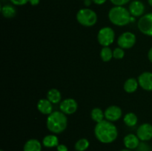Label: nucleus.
<instances>
[{"mask_svg": "<svg viewBox=\"0 0 152 151\" xmlns=\"http://www.w3.org/2000/svg\"><path fill=\"white\" fill-rule=\"evenodd\" d=\"M94 135L101 143L111 144L117 139L118 130L113 122L105 119L96 123L94 127Z\"/></svg>", "mask_w": 152, "mask_h": 151, "instance_id": "f257e3e1", "label": "nucleus"}, {"mask_svg": "<svg viewBox=\"0 0 152 151\" xmlns=\"http://www.w3.org/2000/svg\"><path fill=\"white\" fill-rule=\"evenodd\" d=\"M46 125L49 131L54 134H59L66 129L68 118L62 111H53L47 118Z\"/></svg>", "mask_w": 152, "mask_h": 151, "instance_id": "f03ea898", "label": "nucleus"}, {"mask_svg": "<svg viewBox=\"0 0 152 151\" xmlns=\"http://www.w3.org/2000/svg\"><path fill=\"white\" fill-rule=\"evenodd\" d=\"M130 12L123 6H114L108 12V19L113 25L123 27L132 22Z\"/></svg>", "mask_w": 152, "mask_h": 151, "instance_id": "7ed1b4c3", "label": "nucleus"}, {"mask_svg": "<svg viewBox=\"0 0 152 151\" xmlns=\"http://www.w3.org/2000/svg\"><path fill=\"white\" fill-rule=\"evenodd\" d=\"M77 20L83 26L92 27L97 22V15L91 9L82 8L77 12Z\"/></svg>", "mask_w": 152, "mask_h": 151, "instance_id": "20e7f679", "label": "nucleus"}, {"mask_svg": "<svg viewBox=\"0 0 152 151\" xmlns=\"http://www.w3.org/2000/svg\"><path fill=\"white\" fill-rule=\"evenodd\" d=\"M115 38V33L110 27H105L101 28L97 33L98 42L103 47H108L111 45Z\"/></svg>", "mask_w": 152, "mask_h": 151, "instance_id": "39448f33", "label": "nucleus"}, {"mask_svg": "<svg viewBox=\"0 0 152 151\" xmlns=\"http://www.w3.org/2000/svg\"><path fill=\"white\" fill-rule=\"evenodd\" d=\"M137 27L144 35L152 36V13L141 16L137 22Z\"/></svg>", "mask_w": 152, "mask_h": 151, "instance_id": "423d86ee", "label": "nucleus"}, {"mask_svg": "<svg viewBox=\"0 0 152 151\" xmlns=\"http://www.w3.org/2000/svg\"><path fill=\"white\" fill-rule=\"evenodd\" d=\"M137 41L136 36L132 32H125L117 38L119 47L123 49H130L135 44Z\"/></svg>", "mask_w": 152, "mask_h": 151, "instance_id": "0eeeda50", "label": "nucleus"}, {"mask_svg": "<svg viewBox=\"0 0 152 151\" xmlns=\"http://www.w3.org/2000/svg\"><path fill=\"white\" fill-rule=\"evenodd\" d=\"M77 108L78 104L77 101L71 98L64 99L59 104V110L65 115H71L74 113L77 110Z\"/></svg>", "mask_w": 152, "mask_h": 151, "instance_id": "6e6552de", "label": "nucleus"}, {"mask_svg": "<svg viewBox=\"0 0 152 151\" xmlns=\"http://www.w3.org/2000/svg\"><path fill=\"white\" fill-rule=\"evenodd\" d=\"M137 136L140 140L147 142L152 139V125L148 123L141 124L137 130Z\"/></svg>", "mask_w": 152, "mask_h": 151, "instance_id": "1a4fd4ad", "label": "nucleus"}, {"mask_svg": "<svg viewBox=\"0 0 152 151\" xmlns=\"http://www.w3.org/2000/svg\"><path fill=\"white\" fill-rule=\"evenodd\" d=\"M104 113H105V119L111 122L119 120L123 115L121 108L117 105H111L107 107Z\"/></svg>", "mask_w": 152, "mask_h": 151, "instance_id": "9d476101", "label": "nucleus"}, {"mask_svg": "<svg viewBox=\"0 0 152 151\" xmlns=\"http://www.w3.org/2000/svg\"><path fill=\"white\" fill-rule=\"evenodd\" d=\"M139 85L143 90L147 91H152V73L144 72L138 77Z\"/></svg>", "mask_w": 152, "mask_h": 151, "instance_id": "9b49d317", "label": "nucleus"}, {"mask_svg": "<svg viewBox=\"0 0 152 151\" xmlns=\"http://www.w3.org/2000/svg\"><path fill=\"white\" fill-rule=\"evenodd\" d=\"M129 10L131 15L134 17H138V16H142L145 11V5L143 3L138 0H135L131 2L129 4Z\"/></svg>", "mask_w": 152, "mask_h": 151, "instance_id": "f8f14e48", "label": "nucleus"}, {"mask_svg": "<svg viewBox=\"0 0 152 151\" xmlns=\"http://www.w3.org/2000/svg\"><path fill=\"white\" fill-rule=\"evenodd\" d=\"M140 140L137 135L130 133L125 136L124 139H123V143L127 149L134 150L139 147L140 144Z\"/></svg>", "mask_w": 152, "mask_h": 151, "instance_id": "ddd939ff", "label": "nucleus"}, {"mask_svg": "<svg viewBox=\"0 0 152 151\" xmlns=\"http://www.w3.org/2000/svg\"><path fill=\"white\" fill-rule=\"evenodd\" d=\"M37 109L44 115H50L53 112L52 103L48 99H42L37 103Z\"/></svg>", "mask_w": 152, "mask_h": 151, "instance_id": "4468645a", "label": "nucleus"}, {"mask_svg": "<svg viewBox=\"0 0 152 151\" xmlns=\"http://www.w3.org/2000/svg\"><path fill=\"white\" fill-rule=\"evenodd\" d=\"M23 151H42V143L38 139H29L24 144Z\"/></svg>", "mask_w": 152, "mask_h": 151, "instance_id": "2eb2a0df", "label": "nucleus"}, {"mask_svg": "<svg viewBox=\"0 0 152 151\" xmlns=\"http://www.w3.org/2000/svg\"><path fill=\"white\" fill-rule=\"evenodd\" d=\"M59 139L56 135H48L42 139V145L45 147L52 148L59 145Z\"/></svg>", "mask_w": 152, "mask_h": 151, "instance_id": "dca6fc26", "label": "nucleus"}, {"mask_svg": "<svg viewBox=\"0 0 152 151\" xmlns=\"http://www.w3.org/2000/svg\"><path fill=\"white\" fill-rule=\"evenodd\" d=\"M139 86V83H138V80H137L134 78H130L129 79L126 80L123 85V88H124L125 91L128 93H134L138 88Z\"/></svg>", "mask_w": 152, "mask_h": 151, "instance_id": "f3484780", "label": "nucleus"}, {"mask_svg": "<svg viewBox=\"0 0 152 151\" xmlns=\"http://www.w3.org/2000/svg\"><path fill=\"white\" fill-rule=\"evenodd\" d=\"M47 99L52 104H58L61 101L62 96L59 90L56 88H52L48 90L47 93Z\"/></svg>", "mask_w": 152, "mask_h": 151, "instance_id": "a211bd4d", "label": "nucleus"}, {"mask_svg": "<svg viewBox=\"0 0 152 151\" xmlns=\"http://www.w3.org/2000/svg\"><path fill=\"white\" fill-rule=\"evenodd\" d=\"M1 12L4 18H7V19L13 18L16 14V10L15 7L10 4H5L3 7H1Z\"/></svg>", "mask_w": 152, "mask_h": 151, "instance_id": "6ab92c4d", "label": "nucleus"}, {"mask_svg": "<svg viewBox=\"0 0 152 151\" xmlns=\"http://www.w3.org/2000/svg\"><path fill=\"white\" fill-rule=\"evenodd\" d=\"M91 118L93 119V121H94L96 123H99L104 120L105 113H104V112L100 108L95 107L91 110Z\"/></svg>", "mask_w": 152, "mask_h": 151, "instance_id": "aec40b11", "label": "nucleus"}, {"mask_svg": "<svg viewBox=\"0 0 152 151\" xmlns=\"http://www.w3.org/2000/svg\"><path fill=\"white\" fill-rule=\"evenodd\" d=\"M123 121L128 127H134L137 123L138 118L136 114L134 113H128L127 114L125 115Z\"/></svg>", "mask_w": 152, "mask_h": 151, "instance_id": "412c9836", "label": "nucleus"}, {"mask_svg": "<svg viewBox=\"0 0 152 151\" xmlns=\"http://www.w3.org/2000/svg\"><path fill=\"white\" fill-rule=\"evenodd\" d=\"M90 142L87 139H80L77 141L74 145V148L77 151H86L89 147Z\"/></svg>", "mask_w": 152, "mask_h": 151, "instance_id": "4be33fe9", "label": "nucleus"}, {"mask_svg": "<svg viewBox=\"0 0 152 151\" xmlns=\"http://www.w3.org/2000/svg\"><path fill=\"white\" fill-rule=\"evenodd\" d=\"M100 57L103 62H109L113 58V51L109 47H103L100 51Z\"/></svg>", "mask_w": 152, "mask_h": 151, "instance_id": "5701e85b", "label": "nucleus"}, {"mask_svg": "<svg viewBox=\"0 0 152 151\" xmlns=\"http://www.w3.org/2000/svg\"><path fill=\"white\" fill-rule=\"evenodd\" d=\"M125 56L124 50L121 47H117L113 50V57L115 59H122Z\"/></svg>", "mask_w": 152, "mask_h": 151, "instance_id": "b1692460", "label": "nucleus"}, {"mask_svg": "<svg viewBox=\"0 0 152 151\" xmlns=\"http://www.w3.org/2000/svg\"><path fill=\"white\" fill-rule=\"evenodd\" d=\"M114 6H123L130 1V0H110Z\"/></svg>", "mask_w": 152, "mask_h": 151, "instance_id": "393cba45", "label": "nucleus"}, {"mask_svg": "<svg viewBox=\"0 0 152 151\" xmlns=\"http://www.w3.org/2000/svg\"><path fill=\"white\" fill-rule=\"evenodd\" d=\"M10 1H11L12 4L18 6L25 5L27 3L29 2V0H10Z\"/></svg>", "mask_w": 152, "mask_h": 151, "instance_id": "a878e982", "label": "nucleus"}, {"mask_svg": "<svg viewBox=\"0 0 152 151\" xmlns=\"http://www.w3.org/2000/svg\"><path fill=\"white\" fill-rule=\"evenodd\" d=\"M56 150L57 151H68V147L62 144H59L57 147H56Z\"/></svg>", "mask_w": 152, "mask_h": 151, "instance_id": "bb28decb", "label": "nucleus"}, {"mask_svg": "<svg viewBox=\"0 0 152 151\" xmlns=\"http://www.w3.org/2000/svg\"><path fill=\"white\" fill-rule=\"evenodd\" d=\"M40 2V0H29V3L32 6L38 5Z\"/></svg>", "mask_w": 152, "mask_h": 151, "instance_id": "cd10ccee", "label": "nucleus"}, {"mask_svg": "<svg viewBox=\"0 0 152 151\" xmlns=\"http://www.w3.org/2000/svg\"><path fill=\"white\" fill-rule=\"evenodd\" d=\"M107 0H92V1L95 3L96 4H98V5H101V4H103L104 3H105Z\"/></svg>", "mask_w": 152, "mask_h": 151, "instance_id": "c85d7f7f", "label": "nucleus"}, {"mask_svg": "<svg viewBox=\"0 0 152 151\" xmlns=\"http://www.w3.org/2000/svg\"><path fill=\"white\" fill-rule=\"evenodd\" d=\"M148 60L152 63V47L150 48L149 51L148 53Z\"/></svg>", "mask_w": 152, "mask_h": 151, "instance_id": "c756f323", "label": "nucleus"}, {"mask_svg": "<svg viewBox=\"0 0 152 151\" xmlns=\"http://www.w3.org/2000/svg\"><path fill=\"white\" fill-rule=\"evenodd\" d=\"M84 3L86 6H89L91 5V0H85Z\"/></svg>", "mask_w": 152, "mask_h": 151, "instance_id": "7c9ffc66", "label": "nucleus"}, {"mask_svg": "<svg viewBox=\"0 0 152 151\" xmlns=\"http://www.w3.org/2000/svg\"><path fill=\"white\" fill-rule=\"evenodd\" d=\"M148 2L149 4V5H151L152 7V0H148Z\"/></svg>", "mask_w": 152, "mask_h": 151, "instance_id": "2f4dec72", "label": "nucleus"}, {"mask_svg": "<svg viewBox=\"0 0 152 151\" xmlns=\"http://www.w3.org/2000/svg\"><path fill=\"white\" fill-rule=\"evenodd\" d=\"M120 151H132V150H129V149H127V148H126V149L121 150H120Z\"/></svg>", "mask_w": 152, "mask_h": 151, "instance_id": "473e14b6", "label": "nucleus"}, {"mask_svg": "<svg viewBox=\"0 0 152 151\" xmlns=\"http://www.w3.org/2000/svg\"><path fill=\"white\" fill-rule=\"evenodd\" d=\"M0 151H4V150H0Z\"/></svg>", "mask_w": 152, "mask_h": 151, "instance_id": "72a5a7b5", "label": "nucleus"}, {"mask_svg": "<svg viewBox=\"0 0 152 151\" xmlns=\"http://www.w3.org/2000/svg\"><path fill=\"white\" fill-rule=\"evenodd\" d=\"M83 1H85V0H83Z\"/></svg>", "mask_w": 152, "mask_h": 151, "instance_id": "f704fd0d", "label": "nucleus"}]
</instances>
